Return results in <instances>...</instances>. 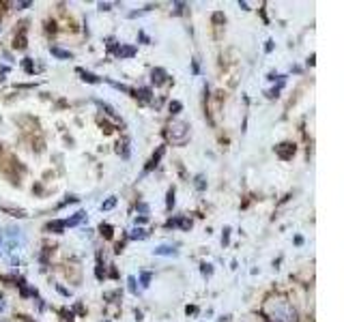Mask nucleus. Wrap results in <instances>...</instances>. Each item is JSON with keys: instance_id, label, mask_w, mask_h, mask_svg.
<instances>
[{"instance_id": "nucleus-18", "label": "nucleus", "mask_w": 344, "mask_h": 322, "mask_svg": "<svg viewBox=\"0 0 344 322\" xmlns=\"http://www.w3.org/2000/svg\"><path fill=\"white\" fill-rule=\"evenodd\" d=\"M5 309V301H3V296H0V311Z\"/></svg>"}, {"instance_id": "nucleus-13", "label": "nucleus", "mask_w": 344, "mask_h": 322, "mask_svg": "<svg viewBox=\"0 0 344 322\" xmlns=\"http://www.w3.org/2000/svg\"><path fill=\"white\" fill-rule=\"evenodd\" d=\"M129 290H131V292L135 294V292H138V288H135V279L133 277H129Z\"/></svg>"}, {"instance_id": "nucleus-8", "label": "nucleus", "mask_w": 344, "mask_h": 322, "mask_svg": "<svg viewBox=\"0 0 344 322\" xmlns=\"http://www.w3.org/2000/svg\"><path fill=\"white\" fill-rule=\"evenodd\" d=\"M52 54L58 56V58H71V52H65V49H60V47H52Z\"/></svg>"}, {"instance_id": "nucleus-11", "label": "nucleus", "mask_w": 344, "mask_h": 322, "mask_svg": "<svg viewBox=\"0 0 344 322\" xmlns=\"http://www.w3.org/2000/svg\"><path fill=\"white\" fill-rule=\"evenodd\" d=\"M101 234L106 238H112V228L110 226H101Z\"/></svg>"}, {"instance_id": "nucleus-2", "label": "nucleus", "mask_w": 344, "mask_h": 322, "mask_svg": "<svg viewBox=\"0 0 344 322\" xmlns=\"http://www.w3.org/2000/svg\"><path fill=\"white\" fill-rule=\"evenodd\" d=\"M187 138H190V125L187 122H183V120H174L172 125H170V140H172V144H185L187 142Z\"/></svg>"}, {"instance_id": "nucleus-6", "label": "nucleus", "mask_w": 344, "mask_h": 322, "mask_svg": "<svg viewBox=\"0 0 344 322\" xmlns=\"http://www.w3.org/2000/svg\"><path fill=\"white\" fill-rule=\"evenodd\" d=\"M117 54H119L121 58H129V56L135 54V47H123V45H121V47L117 49Z\"/></svg>"}, {"instance_id": "nucleus-12", "label": "nucleus", "mask_w": 344, "mask_h": 322, "mask_svg": "<svg viewBox=\"0 0 344 322\" xmlns=\"http://www.w3.org/2000/svg\"><path fill=\"white\" fill-rule=\"evenodd\" d=\"M140 279H142V286H149V282H151V273H142Z\"/></svg>"}, {"instance_id": "nucleus-10", "label": "nucleus", "mask_w": 344, "mask_h": 322, "mask_svg": "<svg viewBox=\"0 0 344 322\" xmlns=\"http://www.w3.org/2000/svg\"><path fill=\"white\" fill-rule=\"evenodd\" d=\"M144 236H147V232L140 230V228H135V230L131 232V238H144Z\"/></svg>"}, {"instance_id": "nucleus-3", "label": "nucleus", "mask_w": 344, "mask_h": 322, "mask_svg": "<svg viewBox=\"0 0 344 322\" xmlns=\"http://www.w3.org/2000/svg\"><path fill=\"white\" fill-rule=\"evenodd\" d=\"M271 316H273L276 322H295V311L286 303H280V305L271 307Z\"/></svg>"}, {"instance_id": "nucleus-4", "label": "nucleus", "mask_w": 344, "mask_h": 322, "mask_svg": "<svg viewBox=\"0 0 344 322\" xmlns=\"http://www.w3.org/2000/svg\"><path fill=\"white\" fill-rule=\"evenodd\" d=\"M153 254H155V256H176L179 252H176L174 247H170V245H162V247H157V249H153Z\"/></svg>"}, {"instance_id": "nucleus-15", "label": "nucleus", "mask_w": 344, "mask_h": 322, "mask_svg": "<svg viewBox=\"0 0 344 322\" xmlns=\"http://www.w3.org/2000/svg\"><path fill=\"white\" fill-rule=\"evenodd\" d=\"M172 204H174V191L170 189V191H168V209H170Z\"/></svg>"}, {"instance_id": "nucleus-1", "label": "nucleus", "mask_w": 344, "mask_h": 322, "mask_svg": "<svg viewBox=\"0 0 344 322\" xmlns=\"http://www.w3.org/2000/svg\"><path fill=\"white\" fill-rule=\"evenodd\" d=\"M26 243V236L19 228H7L0 232V256H9L11 252H17Z\"/></svg>"}, {"instance_id": "nucleus-17", "label": "nucleus", "mask_w": 344, "mask_h": 322, "mask_svg": "<svg viewBox=\"0 0 344 322\" xmlns=\"http://www.w3.org/2000/svg\"><path fill=\"white\" fill-rule=\"evenodd\" d=\"M99 9H101V11H110V5H108V3H106V5L101 3V5H99Z\"/></svg>"}, {"instance_id": "nucleus-14", "label": "nucleus", "mask_w": 344, "mask_h": 322, "mask_svg": "<svg viewBox=\"0 0 344 322\" xmlns=\"http://www.w3.org/2000/svg\"><path fill=\"white\" fill-rule=\"evenodd\" d=\"M170 110H174L172 114H176V112H179V110H181V103H179V101H174V103H170Z\"/></svg>"}, {"instance_id": "nucleus-16", "label": "nucleus", "mask_w": 344, "mask_h": 322, "mask_svg": "<svg viewBox=\"0 0 344 322\" xmlns=\"http://www.w3.org/2000/svg\"><path fill=\"white\" fill-rule=\"evenodd\" d=\"M211 271H213V268H211V264H202V273H207V275H211Z\"/></svg>"}, {"instance_id": "nucleus-5", "label": "nucleus", "mask_w": 344, "mask_h": 322, "mask_svg": "<svg viewBox=\"0 0 344 322\" xmlns=\"http://www.w3.org/2000/svg\"><path fill=\"white\" fill-rule=\"evenodd\" d=\"M153 82H155V84H164V82H166V71L164 69H155L153 71Z\"/></svg>"}, {"instance_id": "nucleus-7", "label": "nucleus", "mask_w": 344, "mask_h": 322, "mask_svg": "<svg viewBox=\"0 0 344 322\" xmlns=\"http://www.w3.org/2000/svg\"><path fill=\"white\" fill-rule=\"evenodd\" d=\"M80 73H82V80H84V82H90V84H99V82H101V78L88 73V71H80Z\"/></svg>"}, {"instance_id": "nucleus-9", "label": "nucleus", "mask_w": 344, "mask_h": 322, "mask_svg": "<svg viewBox=\"0 0 344 322\" xmlns=\"http://www.w3.org/2000/svg\"><path fill=\"white\" fill-rule=\"evenodd\" d=\"M112 206H117V198H110V200H106L101 204V209L103 211H108V209H112Z\"/></svg>"}]
</instances>
